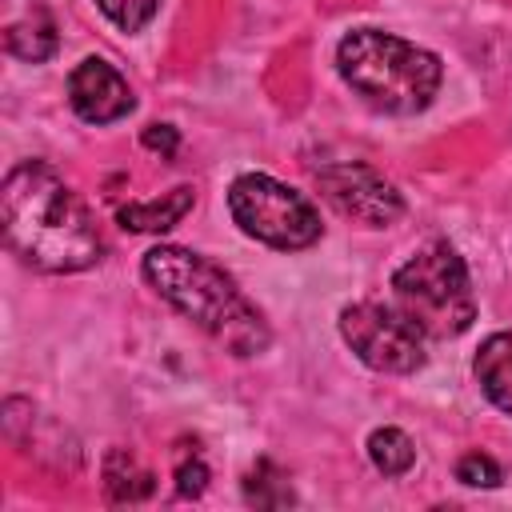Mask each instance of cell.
Listing matches in <instances>:
<instances>
[{
  "instance_id": "9",
  "label": "cell",
  "mask_w": 512,
  "mask_h": 512,
  "mask_svg": "<svg viewBox=\"0 0 512 512\" xmlns=\"http://www.w3.org/2000/svg\"><path fill=\"white\" fill-rule=\"evenodd\" d=\"M476 380L484 396L512 416V332H492L476 352Z\"/></svg>"
},
{
  "instance_id": "5",
  "label": "cell",
  "mask_w": 512,
  "mask_h": 512,
  "mask_svg": "<svg viewBox=\"0 0 512 512\" xmlns=\"http://www.w3.org/2000/svg\"><path fill=\"white\" fill-rule=\"evenodd\" d=\"M228 212L244 236L260 240L268 248H284V252L308 248L324 232L316 204L304 192H296V188H288L264 172H244L232 180Z\"/></svg>"
},
{
  "instance_id": "18",
  "label": "cell",
  "mask_w": 512,
  "mask_h": 512,
  "mask_svg": "<svg viewBox=\"0 0 512 512\" xmlns=\"http://www.w3.org/2000/svg\"><path fill=\"white\" fill-rule=\"evenodd\" d=\"M140 140H144V148H148V152H160L164 160H168V156H176V148H180V132H176L172 124H148Z\"/></svg>"
},
{
  "instance_id": "2",
  "label": "cell",
  "mask_w": 512,
  "mask_h": 512,
  "mask_svg": "<svg viewBox=\"0 0 512 512\" xmlns=\"http://www.w3.org/2000/svg\"><path fill=\"white\" fill-rule=\"evenodd\" d=\"M144 280L196 328H204L232 356H256L268 348L272 332L260 308L236 288V280L200 252L156 244L144 252Z\"/></svg>"
},
{
  "instance_id": "8",
  "label": "cell",
  "mask_w": 512,
  "mask_h": 512,
  "mask_svg": "<svg viewBox=\"0 0 512 512\" xmlns=\"http://www.w3.org/2000/svg\"><path fill=\"white\" fill-rule=\"evenodd\" d=\"M68 100L72 112L88 124H112L136 108V96L128 80L104 60V56H84L72 76H68Z\"/></svg>"
},
{
  "instance_id": "1",
  "label": "cell",
  "mask_w": 512,
  "mask_h": 512,
  "mask_svg": "<svg viewBox=\"0 0 512 512\" xmlns=\"http://www.w3.org/2000/svg\"><path fill=\"white\" fill-rule=\"evenodd\" d=\"M0 212L12 252L40 272H80L104 252L92 212L44 160H24L4 176Z\"/></svg>"
},
{
  "instance_id": "16",
  "label": "cell",
  "mask_w": 512,
  "mask_h": 512,
  "mask_svg": "<svg viewBox=\"0 0 512 512\" xmlns=\"http://www.w3.org/2000/svg\"><path fill=\"white\" fill-rule=\"evenodd\" d=\"M456 480L468 484V488H496L504 480V472L488 452H464L456 460Z\"/></svg>"
},
{
  "instance_id": "12",
  "label": "cell",
  "mask_w": 512,
  "mask_h": 512,
  "mask_svg": "<svg viewBox=\"0 0 512 512\" xmlns=\"http://www.w3.org/2000/svg\"><path fill=\"white\" fill-rule=\"evenodd\" d=\"M4 48H8L16 60L44 64V60L60 48V36H56V24H52L44 12H36L32 20L8 24V32H4Z\"/></svg>"
},
{
  "instance_id": "15",
  "label": "cell",
  "mask_w": 512,
  "mask_h": 512,
  "mask_svg": "<svg viewBox=\"0 0 512 512\" xmlns=\"http://www.w3.org/2000/svg\"><path fill=\"white\" fill-rule=\"evenodd\" d=\"M96 4L120 32H140L160 8V0H96Z\"/></svg>"
},
{
  "instance_id": "7",
  "label": "cell",
  "mask_w": 512,
  "mask_h": 512,
  "mask_svg": "<svg viewBox=\"0 0 512 512\" xmlns=\"http://www.w3.org/2000/svg\"><path fill=\"white\" fill-rule=\"evenodd\" d=\"M316 184H320V196L340 216H352L368 228H388L404 212V200L392 188V180H384L376 168H368L360 160H340V164L320 168Z\"/></svg>"
},
{
  "instance_id": "10",
  "label": "cell",
  "mask_w": 512,
  "mask_h": 512,
  "mask_svg": "<svg viewBox=\"0 0 512 512\" xmlns=\"http://www.w3.org/2000/svg\"><path fill=\"white\" fill-rule=\"evenodd\" d=\"M196 204V192L188 184L164 192L160 200H136V204H124L116 212L120 228H132V232H168L172 224H180Z\"/></svg>"
},
{
  "instance_id": "13",
  "label": "cell",
  "mask_w": 512,
  "mask_h": 512,
  "mask_svg": "<svg viewBox=\"0 0 512 512\" xmlns=\"http://www.w3.org/2000/svg\"><path fill=\"white\" fill-rule=\"evenodd\" d=\"M368 460L384 472V476H404L412 464H416V444L408 440V432L400 428H376L368 436Z\"/></svg>"
},
{
  "instance_id": "11",
  "label": "cell",
  "mask_w": 512,
  "mask_h": 512,
  "mask_svg": "<svg viewBox=\"0 0 512 512\" xmlns=\"http://www.w3.org/2000/svg\"><path fill=\"white\" fill-rule=\"evenodd\" d=\"M104 492L112 504H136L152 496V472L124 448H112L104 456Z\"/></svg>"
},
{
  "instance_id": "4",
  "label": "cell",
  "mask_w": 512,
  "mask_h": 512,
  "mask_svg": "<svg viewBox=\"0 0 512 512\" xmlns=\"http://www.w3.org/2000/svg\"><path fill=\"white\" fill-rule=\"evenodd\" d=\"M396 304L436 340L460 336L476 320V300L468 284V268L448 240L424 244L392 272Z\"/></svg>"
},
{
  "instance_id": "17",
  "label": "cell",
  "mask_w": 512,
  "mask_h": 512,
  "mask_svg": "<svg viewBox=\"0 0 512 512\" xmlns=\"http://www.w3.org/2000/svg\"><path fill=\"white\" fill-rule=\"evenodd\" d=\"M208 488V464L192 452H184V456H176V492L184 496V500H196L200 492Z\"/></svg>"
},
{
  "instance_id": "6",
  "label": "cell",
  "mask_w": 512,
  "mask_h": 512,
  "mask_svg": "<svg viewBox=\"0 0 512 512\" xmlns=\"http://www.w3.org/2000/svg\"><path fill=\"white\" fill-rule=\"evenodd\" d=\"M344 344L376 372L408 376L428 360V332L400 308L380 300H360L340 312Z\"/></svg>"
},
{
  "instance_id": "14",
  "label": "cell",
  "mask_w": 512,
  "mask_h": 512,
  "mask_svg": "<svg viewBox=\"0 0 512 512\" xmlns=\"http://www.w3.org/2000/svg\"><path fill=\"white\" fill-rule=\"evenodd\" d=\"M244 496H248V504H260V508H280V504H292V500H296L292 488H288V480H284L268 460H260V464L248 472Z\"/></svg>"
},
{
  "instance_id": "3",
  "label": "cell",
  "mask_w": 512,
  "mask_h": 512,
  "mask_svg": "<svg viewBox=\"0 0 512 512\" xmlns=\"http://www.w3.org/2000/svg\"><path fill=\"white\" fill-rule=\"evenodd\" d=\"M336 68L360 100H368L372 108L392 112V116L424 112L444 80L436 52H428L404 36L380 32V28L348 32L336 48Z\"/></svg>"
}]
</instances>
